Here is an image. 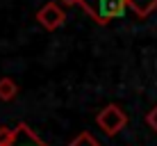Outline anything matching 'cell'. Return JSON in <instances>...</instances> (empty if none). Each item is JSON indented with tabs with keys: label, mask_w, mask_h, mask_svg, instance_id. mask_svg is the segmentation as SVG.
Instances as JSON below:
<instances>
[{
	"label": "cell",
	"mask_w": 157,
	"mask_h": 146,
	"mask_svg": "<svg viewBox=\"0 0 157 146\" xmlns=\"http://www.w3.org/2000/svg\"><path fill=\"white\" fill-rule=\"evenodd\" d=\"M78 5H82L84 12L98 25H107L114 18H123L128 9L125 0H78Z\"/></svg>",
	"instance_id": "1"
},
{
	"label": "cell",
	"mask_w": 157,
	"mask_h": 146,
	"mask_svg": "<svg viewBox=\"0 0 157 146\" xmlns=\"http://www.w3.org/2000/svg\"><path fill=\"white\" fill-rule=\"evenodd\" d=\"M96 121H98V128L107 135V137H114L116 132H121L123 128L128 126V114L118 105H107V107H102L98 112Z\"/></svg>",
	"instance_id": "2"
},
{
	"label": "cell",
	"mask_w": 157,
	"mask_h": 146,
	"mask_svg": "<svg viewBox=\"0 0 157 146\" xmlns=\"http://www.w3.org/2000/svg\"><path fill=\"white\" fill-rule=\"evenodd\" d=\"M36 21H39L46 30H57V28L64 25L66 14H64V9L59 7L57 2H46L39 12H36Z\"/></svg>",
	"instance_id": "3"
},
{
	"label": "cell",
	"mask_w": 157,
	"mask_h": 146,
	"mask_svg": "<svg viewBox=\"0 0 157 146\" xmlns=\"http://www.w3.org/2000/svg\"><path fill=\"white\" fill-rule=\"evenodd\" d=\"M2 146H48V144L41 142V139L30 130L28 123H18L12 130V137L7 139V144H2Z\"/></svg>",
	"instance_id": "4"
},
{
	"label": "cell",
	"mask_w": 157,
	"mask_h": 146,
	"mask_svg": "<svg viewBox=\"0 0 157 146\" xmlns=\"http://www.w3.org/2000/svg\"><path fill=\"white\" fill-rule=\"evenodd\" d=\"M125 2L139 18H146L148 14H153L157 9V0H125Z\"/></svg>",
	"instance_id": "5"
},
{
	"label": "cell",
	"mask_w": 157,
	"mask_h": 146,
	"mask_svg": "<svg viewBox=\"0 0 157 146\" xmlns=\"http://www.w3.org/2000/svg\"><path fill=\"white\" fill-rule=\"evenodd\" d=\"M16 94H18V87H16V82L12 78H2L0 80V101L9 103L16 98Z\"/></svg>",
	"instance_id": "6"
},
{
	"label": "cell",
	"mask_w": 157,
	"mask_h": 146,
	"mask_svg": "<svg viewBox=\"0 0 157 146\" xmlns=\"http://www.w3.org/2000/svg\"><path fill=\"white\" fill-rule=\"evenodd\" d=\"M68 146H100V142H98L91 132H80Z\"/></svg>",
	"instance_id": "7"
},
{
	"label": "cell",
	"mask_w": 157,
	"mask_h": 146,
	"mask_svg": "<svg viewBox=\"0 0 157 146\" xmlns=\"http://www.w3.org/2000/svg\"><path fill=\"white\" fill-rule=\"evenodd\" d=\"M146 123H148V126L157 132V105L153 107V112H148V116H146Z\"/></svg>",
	"instance_id": "8"
},
{
	"label": "cell",
	"mask_w": 157,
	"mask_h": 146,
	"mask_svg": "<svg viewBox=\"0 0 157 146\" xmlns=\"http://www.w3.org/2000/svg\"><path fill=\"white\" fill-rule=\"evenodd\" d=\"M12 137V130H9L7 126H0V146L2 144H7V139Z\"/></svg>",
	"instance_id": "9"
},
{
	"label": "cell",
	"mask_w": 157,
	"mask_h": 146,
	"mask_svg": "<svg viewBox=\"0 0 157 146\" xmlns=\"http://www.w3.org/2000/svg\"><path fill=\"white\" fill-rule=\"evenodd\" d=\"M62 5H66V7H71V5H78V0H59Z\"/></svg>",
	"instance_id": "10"
}]
</instances>
